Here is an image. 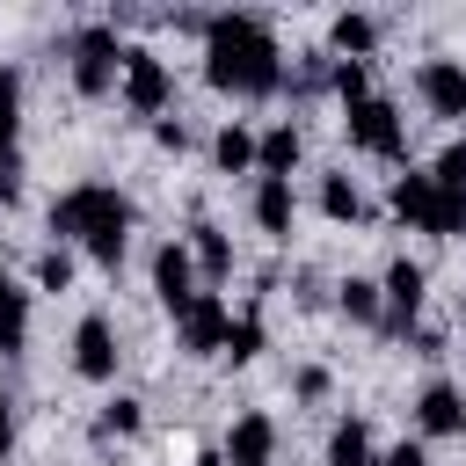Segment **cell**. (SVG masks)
<instances>
[{
    "mask_svg": "<svg viewBox=\"0 0 466 466\" xmlns=\"http://www.w3.org/2000/svg\"><path fill=\"white\" fill-rule=\"evenodd\" d=\"M116 95H124V109H138V116H167V102H175V73H167V58L160 51H146V44H131L124 51V80H116Z\"/></svg>",
    "mask_w": 466,
    "mask_h": 466,
    "instance_id": "cell-4",
    "label": "cell"
},
{
    "mask_svg": "<svg viewBox=\"0 0 466 466\" xmlns=\"http://www.w3.org/2000/svg\"><path fill=\"white\" fill-rule=\"evenodd\" d=\"M320 211H328L335 226H357V218H364V189H357V175H320Z\"/></svg>",
    "mask_w": 466,
    "mask_h": 466,
    "instance_id": "cell-21",
    "label": "cell"
},
{
    "mask_svg": "<svg viewBox=\"0 0 466 466\" xmlns=\"http://www.w3.org/2000/svg\"><path fill=\"white\" fill-rule=\"evenodd\" d=\"M371 44H379V15L342 7V15L328 22V58H371Z\"/></svg>",
    "mask_w": 466,
    "mask_h": 466,
    "instance_id": "cell-16",
    "label": "cell"
},
{
    "mask_svg": "<svg viewBox=\"0 0 466 466\" xmlns=\"http://www.w3.org/2000/svg\"><path fill=\"white\" fill-rule=\"evenodd\" d=\"M138 422H146V408H138L131 393H116V400H102V415H95V437H138Z\"/></svg>",
    "mask_w": 466,
    "mask_h": 466,
    "instance_id": "cell-24",
    "label": "cell"
},
{
    "mask_svg": "<svg viewBox=\"0 0 466 466\" xmlns=\"http://www.w3.org/2000/svg\"><path fill=\"white\" fill-rule=\"evenodd\" d=\"M124 51H131V44H116V29H109V22L80 29V36H73V87H80L87 102L116 95V80H124Z\"/></svg>",
    "mask_w": 466,
    "mask_h": 466,
    "instance_id": "cell-3",
    "label": "cell"
},
{
    "mask_svg": "<svg viewBox=\"0 0 466 466\" xmlns=\"http://www.w3.org/2000/svg\"><path fill=\"white\" fill-rule=\"evenodd\" d=\"M189 466H226V451H197V459H189Z\"/></svg>",
    "mask_w": 466,
    "mask_h": 466,
    "instance_id": "cell-35",
    "label": "cell"
},
{
    "mask_svg": "<svg viewBox=\"0 0 466 466\" xmlns=\"http://www.w3.org/2000/svg\"><path fill=\"white\" fill-rule=\"evenodd\" d=\"M335 306H342L350 320H364V328L386 320V291H379L371 277H342V284H335Z\"/></svg>",
    "mask_w": 466,
    "mask_h": 466,
    "instance_id": "cell-20",
    "label": "cell"
},
{
    "mask_svg": "<svg viewBox=\"0 0 466 466\" xmlns=\"http://www.w3.org/2000/svg\"><path fill=\"white\" fill-rule=\"evenodd\" d=\"M7 451H15V408H7V393H0V466H7Z\"/></svg>",
    "mask_w": 466,
    "mask_h": 466,
    "instance_id": "cell-34",
    "label": "cell"
},
{
    "mask_svg": "<svg viewBox=\"0 0 466 466\" xmlns=\"http://www.w3.org/2000/svg\"><path fill=\"white\" fill-rule=\"evenodd\" d=\"M22 342H29V291H7L0 299V350L22 357Z\"/></svg>",
    "mask_w": 466,
    "mask_h": 466,
    "instance_id": "cell-25",
    "label": "cell"
},
{
    "mask_svg": "<svg viewBox=\"0 0 466 466\" xmlns=\"http://www.w3.org/2000/svg\"><path fill=\"white\" fill-rule=\"evenodd\" d=\"M328 466H379V451H371V422H364V415H350V422L328 430Z\"/></svg>",
    "mask_w": 466,
    "mask_h": 466,
    "instance_id": "cell-19",
    "label": "cell"
},
{
    "mask_svg": "<svg viewBox=\"0 0 466 466\" xmlns=\"http://www.w3.org/2000/svg\"><path fill=\"white\" fill-rule=\"evenodd\" d=\"M379 291H386V335H415V313H422V299H430V269L422 262H408V255H393L386 262V277H379Z\"/></svg>",
    "mask_w": 466,
    "mask_h": 466,
    "instance_id": "cell-6",
    "label": "cell"
},
{
    "mask_svg": "<svg viewBox=\"0 0 466 466\" xmlns=\"http://www.w3.org/2000/svg\"><path fill=\"white\" fill-rule=\"evenodd\" d=\"M189 255H197V277H233V240H226V226H211V218H197L189 226Z\"/></svg>",
    "mask_w": 466,
    "mask_h": 466,
    "instance_id": "cell-18",
    "label": "cell"
},
{
    "mask_svg": "<svg viewBox=\"0 0 466 466\" xmlns=\"http://www.w3.org/2000/svg\"><path fill=\"white\" fill-rule=\"evenodd\" d=\"M218 451H226V466H277V422L262 408H248V415H233Z\"/></svg>",
    "mask_w": 466,
    "mask_h": 466,
    "instance_id": "cell-10",
    "label": "cell"
},
{
    "mask_svg": "<svg viewBox=\"0 0 466 466\" xmlns=\"http://www.w3.org/2000/svg\"><path fill=\"white\" fill-rule=\"evenodd\" d=\"M342 131H350V146H357V153H379V160H400V153H408L400 109H393L386 95H364V102H350V109H342Z\"/></svg>",
    "mask_w": 466,
    "mask_h": 466,
    "instance_id": "cell-5",
    "label": "cell"
},
{
    "mask_svg": "<svg viewBox=\"0 0 466 466\" xmlns=\"http://www.w3.org/2000/svg\"><path fill=\"white\" fill-rule=\"evenodd\" d=\"M299 153H306V138H299V124H291V116H284V124H269V131H255V175H284V182H291Z\"/></svg>",
    "mask_w": 466,
    "mask_h": 466,
    "instance_id": "cell-15",
    "label": "cell"
},
{
    "mask_svg": "<svg viewBox=\"0 0 466 466\" xmlns=\"http://www.w3.org/2000/svg\"><path fill=\"white\" fill-rule=\"evenodd\" d=\"M459 422H466V393H459L451 379H430V386L415 393V430H422V437H459Z\"/></svg>",
    "mask_w": 466,
    "mask_h": 466,
    "instance_id": "cell-12",
    "label": "cell"
},
{
    "mask_svg": "<svg viewBox=\"0 0 466 466\" xmlns=\"http://www.w3.org/2000/svg\"><path fill=\"white\" fill-rule=\"evenodd\" d=\"M0 167H22V73L0 66Z\"/></svg>",
    "mask_w": 466,
    "mask_h": 466,
    "instance_id": "cell-17",
    "label": "cell"
},
{
    "mask_svg": "<svg viewBox=\"0 0 466 466\" xmlns=\"http://www.w3.org/2000/svg\"><path fill=\"white\" fill-rule=\"evenodd\" d=\"M226 328H233V313H226L218 291H197V299L175 313V335H182L189 357H226Z\"/></svg>",
    "mask_w": 466,
    "mask_h": 466,
    "instance_id": "cell-7",
    "label": "cell"
},
{
    "mask_svg": "<svg viewBox=\"0 0 466 466\" xmlns=\"http://www.w3.org/2000/svg\"><path fill=\"white\" fill-rule=\"evenodd\" d=\"M66 284H73V248L51 240V248L36 255V291H66Z\"/></svg>",
    "mask_w": 466,
    "mask_h": 466,
    "instance_id": "cell-27",
    "label": "cell"
},
{
    "mask_svg": "<svg viewBox=\"0 0 466 466\" xmlns=\"http://www.w3.org/2000/svg\"><path fill=\"white\" fill-rule=\"evenodd\" d=\"M73 371H80L87 386H109V379H116V328H109V313H87V320L73 328Z\"/></svg>",
    "mask_w": 466,
    "mask_h": 466,
    "instance_id": "cell-8",
    "label": "cell"
},
{
    "mask_svg": "<svg viewBox=\"0 0 466 466\" xmlns=\"http://www.w3.org/2000/svg\"><path fill=\"white\" fill-rule=\"evenodd\" d=\"M328 87L342 95V109H350V102H364V95H371V58H335Z\"/></svg>",
    "mask_w": 466,
    "mask_h": 466,
    "instance_id": "cell-26",
    "label": "cell"
},
{
    "mask_svg": "<svg viewBox=\"0 0 466 466\" xmlns=\"http://www.w3.org/2000/svg\"><path fill=\"white\" fill-rule=\"evenodd\" d=\"M379 466H430V451H422L415 437H400L393 451H379Z\"/></svg>",
    "mask_w": 466,
    "mask_h": 466,
    "instance_id": "cell-31",
    "label": "cell"
},
{
    "mask_svg": "<svg viewBox=\"0 0 466 466\" xmlns=\"http://www.w3.org/2000/svg\"><path fill=\"white\" fill-rule=\"evenodd\" d=\"M153 291H160L167 313H182L197 299V255H189V240H160L153 248Z\"/></svg>",
    "mask_w": 466,
    "mask_h": 466,
    "instance_id": "cell-9",
    "label": "cell"
},
{
    "mask_svg": "<svg viewBox=\"0 0 466 466\" xmlns=\"http://www.w3.org/2000/svg\"><path fill=\"white\" fill-rule=\"evenodd\" d=\"M22 204V167H0V211Z\"/></svg>",
    "mask_w": 466,
    "mask_h": 466,
    "instance_id": "cell-33",
    "label": "cell"
},
{
    "mask_svg": "<svg viewBox=\"0 0 466 466\" xmlns=\"http://www.w3.org/2000/svg\"><path fill=\"white\" fill-rule=\"evenodd\" d=\"M131 197L116 189V182H73L58 204H51V233H58V248L66 240H80L102 269H116L124 262V240H131Z\"/></svg>",
    "mask_w": 466,
    "mask_h": 466,
    "instance_id": "cell-2",
    "label": "cell"
},
{
    "mask_svg": "<svg viewBox=\"0 0 466 466\" xmlns=\"http://www.w3.org/2000/svg\"><path fill=\"white\" fill-rule=\"evenodd\" d=\"M291 393L299 400H328V364H299L291 371Z\"/></svg>",
    "mask_w": 466,
    "mask_h": 466,
    "instance_id": "cell-30",
    "label": "cell"
},
{
    "mask_svg": "<svg viewBox=\"0 0 466 466\" xmlns=\"http://www.w3.org/2000/svg\"><path fill=\"white\" fill-rule=\"evenodd\" d=\"M430 233H437V240H459V233H466V197H451V189H437V211H430Z\"/></svg>",
    "mask_w": 466,
    "mask_h": 466,
    "instance_id": "cell-28",
    "label": "cell"
},
{
    "mask_svg": "<svg viewBox=\"0 0 466 466\" xmlns=\"http://www.w3.org/2000/svg\"><path fill=\"white\" fill-rule=\"evenodd\" d=\"M204 80L218 95H277L284 87V51L269 15H211L204 22Z\"/></svg>",
    "mask_w": 466,
    "mask_h": 466,
    "instance_id": "cell-1",
    "label": "cell"
},
{
    "mask_svg": "<svg viewBox=\"0 0 466 466\" xmlns=\"http://www.w3.org/2000/svg\"><path fill=\"white\" fill-rule=\"evenodd\" d=\"M153 138H160L167 153H182V146H189V124H182V116H160V124H153Z\"/></svg>",
    "mask_w": 466,
    "mask_h": 466,
    "instance_id": "cell-32",
    "label": "cell"
},
{
    "mask_svg": "<svg viewBox=\"0 0 466 466\" xmlns=\"http://www.w3.org/2000/svg\"><path fill=\"white\" fill-rule=\"evenodd\" d=\"M7 291H15V277H7V262H0V299H7Z\"/></svg>",
    "mask_w": 466,
    "mask_h": 466,
    "instance_id": "cell-36",
    "label": "cell"
},
{
    "mask_svg": "<svg viewBox=\"0 0 466 466\" xmlns=\"http://www.w3.org/2000/svg\"><path fill=\"white\" fill-rule=\"evenodd\" d=\"M211 160H218L226 175H248V167H255V131H248V124H218Z\"/></svg>",
    "mask_w": 466,
    "mask_h": 466,
    "instance_id": "cell-22",
    "label": "cell"
},
{
    "mask_svg": "<svg viewBox=\"0 0 466 466\" xmlns=\"http://www.w3.org/2000/svg\"><path fill=\"white\" fill-rule=\"evenodd\" d=\"M291 218H299V197L284 175H255V226L269 240H291Z\"/></svg>",
    "mask_w": 466,
    "mask_h": 466,
    "instance_id": "cell-14",
    "label": "cell"
},
{
    "mask_svg": "<svg viewBox=\"0 0 466 466\" xmlns=\"http://www.w3.org/2000/svg\"><path fill=\"white\" fill-rule=\"evenodd\" d=\"M262 342H269V335H262V313L248 306V313L226 328V357H233V364H255V357H262Z\"/></svg>",
    "mask_w": 466,
    "mask_h": 466,
    "instance_id": "cell-23",
    "label": "cell"
},
{
    "mask_svg": "<svg viewBox=\"0 0 466 466\" xmlns=\"http://www.w3.org/2000/svg\"><path fill=\"white\" fill-rule=\"evenodd\" d=\"M459 328H466V306H459Z\"/></svg>",
    "mask_w": 466,
    "mask_h": 466,
    "instance_id": "cell-37",
    "label": "cell"
},
{
    "mask_svg": "<svg viewBox=\"0 0 466 466\" xmlns=\"http://www.w3.org/2000/svg\"><path fill=\"white\" fill-rule=\"evenodd\" d=\"M459 437H466V422H459Z\"/></svg>",
    "mask_w": 466,
    "mask_h": 466,
    "instance_id": "cell-38",
    "label": "cell"
},
{
    "mask_svg": "<svg viewBox=\"0 0 466 466\" xmlns=\"http://www.w3.org/2000/svg\"><path fill=\"white\" fill-rule=\"evenodd\" d=\"M430 175H437V189H451V197H466V138H451V146L437 153V167H430Z\"/></svg>",
    "mask_w": 466,
    "mask_h": 466,
    "instance_id": "cell-29",
    "label": "cell"
},
{
    "mask_svg": "<svg viewBox=\"0 0 466 466\" xmlns=\"http://www.w3.org/2000/svg\"><path fill=\"white\" fill-rule=\"evenodd\" d=\"M393 218H408L415 233H430V211H437V175L430 167H408V175H393Z\"/></svg>",
    "mask_w": 466,
    "mask_h": 466,
    "instance_id": "cell-13",
    "label": "cell"
},
{
    "mask_svg": "<svg viewBox=\"0 0 466 466\" xmlns=\"http://www.w3.org/2000/svg\"><path fill=\"white\" fill-rule=\"evenodd\" d=\"M415 95L430 102V116H466V66L459 58H422V73H415Z\"/></svg>",
    "mask_w": 466,
    "mask_h": 466,
    "instance_id": "cell-11",
    "label": "cell"
}]
</instances>
